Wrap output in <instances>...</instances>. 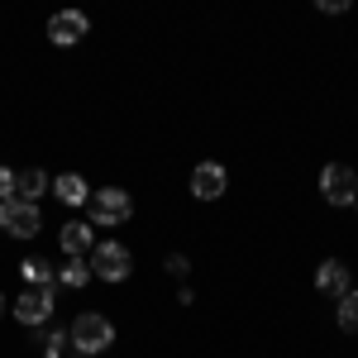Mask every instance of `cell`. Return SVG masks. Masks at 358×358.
Here are the masks:
<instances>
[{
	"label": "cell",
	"instance_id": "7a4b0ae2",
	"mask_svg": "<svg viewBox=\"0 0 358 358\" xmlns=\"http://www.w3.org/2000/svg\"><path fill=\"white\" fill-rule=\"evenodd\" d=\"M134 215V201L129 192H120V187H106V192H91V229H115V224H124Z\"/></svg>",
	"mask_w": 358,
	"mask_h": 358
},
{
	"label": "cell",
	"instance_id": "2e32d148",
	"mask_svg": "<svg viewBox=\"0 0 358 358\" xmlns=\"http://www.w3.org/2000/svg\"><path fill=\"white\" fill-rule=\"evenodd\" d=\"M72 339H67V330H48V339H43V358H62V349H67Z\"/></svg>",
	"mask_w": 358,
	"mask_h": 358
},
{
	"label": "cell",
	"instance_id": "52a82bcc",
	"mask_svg": "<svg viewBox=\"0 0 358 358\" xmlns=\"http://www.w3.org/2000/svg\"><path fill=\"white\" fill-rule=\"evenodd\" d=\"M91 20H86L82 10H57L53 20H48V38H53L57 48H72V43H82Z\"/></svg>",
	"mask_w": 358,
	"mask_h": 358
},
{
	"label": "cell",
	"instance_id": "ffe728a7",
	"mask_svg": "<svg viewBox=\"0 0 358 358\" xmlns=\"http://www.w3.org/2000/svg\"><path fill=\"white\" fill-rule=\"evenodd\" d=\"M77 358H82V354H77Z\"/></svg>",
	"mask_w": 358,
	"mask_h": 358
},
{
	"label": "cell",
	"instance_id": "277c9868",
	"mask_svg": "<svg viewBox=\"0 0 358 358\" xmlns=\"http://www.w3.org/2000/svg\"><path fill=\"white\" fill-rule=\"evenodd\" d=\"M320 192H325L330 206H354L358 201V172L344 167V163H330L325 172H320Z\"/></svg>",
	"mask_w": 358,
	"mask_h": 358
},
{
	"label": "cell",
	"instance_id": "3957f363",
	"mask_svg": "<svg viewBox=\"0 0 358 358\" xmlns=\"http://www.w3.org/2000/svg\"><path fill=\"white\" fill-rule=\"evenodd\" d=\"M134 273V253L124 244H96L91 248V277H106V282H124V277Z\"/></svg>",
	"mask_w": 358,
	"mask_h": 358
},
{
	"label": "cell",
	"instance_id": "ba28073f",
	"mask_svg": "<svg viewBox=\"0 0 358 358\" xmlns=\"http://www.w3.org/2000/svg\"><path fill=\"white\" fill-rule=\"evenodd\" d=\"M224 187H229V177H224L220 163L192 167V196H196V201H215V196H224Z\"/></svg>",
	"mask_w": 358,
	"mask_h": 358
},
{
	"label": "cell",
	"instance_id": "5bb4252c",
	"mask_svg": "<svg viewBox=\"0 0 358 358\" xmlns=\"http://www.w3.org/2000/svg\"><path fill=\"white\" fill-rule=\"evenodd\" d=\"M57 282H62V287H86V282H91V263L72 258L67 268H57Z\"/></svg>",
	"mask_w": 358,
	"mask_h": 358
},
{
	"label": "cell",
	"instance_id": "8fae6325",
	"mask_svg": "<svg viewBox=\"0 0 358 358\" xmlns=\"http://www.w3.org/2000/svg\"><path fill=\"white\" fill-rule=\"evenodd\" d=\"M53 196L62 206H86L91 201V187H86V177H77V172H62L53 182Z\"/></svg>",
	"mask_w": 358,
	"mask_h": 358
},
{
	"label": "cell",
	"instance_id": "9c48e42d",
	"mask_svg": "<svg viewBox=\"0 0 358 358\" xmlns=\"http://www.w3.org/2000/svg\"><path fill=\"white\" fill-rule=\"evenodd\" d=\"M53 192V182H48V172H38V167H29V172H15V201H24V206H38V196Z\"/></svg>",
	"mask_w": 358,
	"mask_h": 358
},
{
	"label": "cell",
	"instance_id": "5b68a950",
	"mask_svg": "<svg viewBox=\"0 0 358 358\" xmlns=\"http://www.w3.org/2000/svg\"><path fill=\"white\" fill-rule=\"evenodd\" d=\"M53 306H57L53 287H29L24 296L15 301V320L20 325H48L53 320Z\"/></svg>",
	"mask_w": 358,
	"mask_h": 358
},
{
	"label": "cell",
	"instance_id": "8992f818",
	"mask_svg": "<svg viewBox=\"0 0 358 358\" xmlns=\"http://www.w3.org/2000/svg\"><path fill=\"white\" fill-rule=\"evenodd\" d=\"M0 229H10L15 239H34V234L43 229V215H38V206L5 201V206H0Z\"/></svg>",
	"mask_w": 358,
	"mask_h": 358
},
{
	"label": "cell",
	"instance_id": "9a60e30c",
	"mask_svg": "<svg viewBox=\"0 0 358 358\" xmlns=\"http://www.w3.org/2000/svg\"><path fill=\"white\" fill-rule=\"evenodd\" d=\"M339 330H358V292L339 296Z\"/></svg>",
	"mask_w": 358,
	"mask_h": 358
},
{
	"label": "cell",
	"instance_id": "44dd1931",
	"mask_svg": "<svg viewBox=\"0 0 358 358\" xmlns=\"http://www.w3.org/2000/svg\"><path fill=\"white\" fill-rule=\"evenodd\" d=\"M354 206H358V201H354Z\"/></svg>",
	"mask_w": 358,
	"mask_h": 358
},
{
	"label": "cell",
	"instance_id": "30bf717a",
	"mask_svg": "<svg viewBox=\"0 0 358 358\" xmlns=\"http://www.w3.org/2000/svg\"><path fill=\"white\" fill-rule=\"evenodd\" d=\"M315 287H320L325 296H344V292H349V268H344L339 258H325L320 273H315Z\"/></svg>",
	"mask_w": 358,
	"mask_h": 358
},
{
	"label": "cell",
	"instance_id": "7c38bea8",
	"mask_svg": "<svg viewBox=\"0 0 358 358\" xmlns=\"http://www.w3.org/2000/svg\"><path fill=\"white\" fill-rule=\"evenodd\" d=\"M62 248L72 253V258H82V253H91L96 248V234H91V224H82V220H72V224H62Z\"/></svg>",
	"mask_w": 358,
	"mask_h": 358
},
{
	"label": "cell",
	"instance_id": "d6986e66",
	"mask_svg": "<svg viewBox=\"0 0 358 358\" xmlns=\"http://www.w3.org/2000/svg\"><path fill=\"white\" fill-rule=\"evenodd\" d=\"M0 310H5V301H0Z\"/></svg>",
	"mask_w": 358,
	"mask_h": 358
},
{
	"label": "cell",
	"instance_id": "4fadbf2b",
	"mask_svg": "<svg viewBox=\"0 0 358 358\" xmlns=\"http://www.w3.org/2000/svg\"><path fill=\"white\" fill-rule=\"evenodd\" d=\"M20 277H24L29 287H53V268H48V263H43V258H24V263H20Z\"/></svg>",
	"mask_w": 358,
	"mask_h": 358
},
{
	"label": "cell",
	"instance_id": "6da1fadb",
	"mask_svg": "<svg viewBox=\"0 0 358 358\" xmlns=\"http://www.w3.org/2000/svg\"><path fill=\"white\" fill-rule=\"evenodd\" d=\"M67 339H72V349L82 358H91V354H106L115 344V325L101 315V310H86V315H77L72 325H67Z\"/></svg>",
	"mask_w": 358,
	"mask_h": 358
},
{
	"label": "cell",
	"instance_id": "ac0fdd59",
	"mask_svg": "<svg viewBox=\"0 0 358 358\" xmlns=\"http://www.w3.org/2000/svg\"><path fill=\"white\" fill-rule=\"evenodd\" d=\"M167 273H172V277H187V258H182V253H172V258H167Z\"/></svg>",
	"mask_w": 358,
	"mask_h": 358
},
{
	"label": "cell",
	"instance_id": "e0dca14e",
	"mask_svg": "<svg viewBox=\"0 0 358 358\" xmlns=\"http://www.w3.org/2000/svg\"><path fill=\"white\" fill-rule=\"evenodd\" d=\"M5 201H15V172L10 167H0V206Z\"/></svg>",
	"mask_w": 358,
	"mask_h": 358
}]
</instances>
